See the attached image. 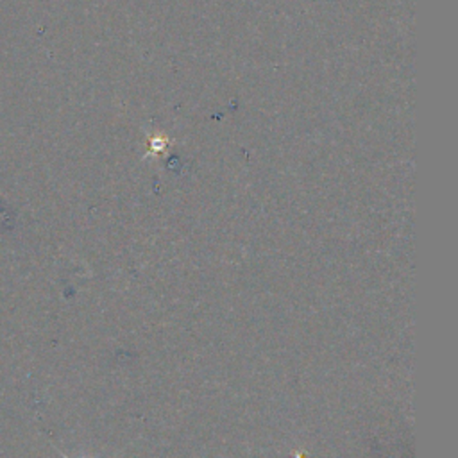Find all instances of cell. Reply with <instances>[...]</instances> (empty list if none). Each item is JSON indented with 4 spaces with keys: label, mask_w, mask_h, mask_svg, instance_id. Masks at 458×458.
<instances>
[{
    "label": "cell",
    "mask_w": 458,
    "mask_h": 458,
    "mask_svg": "<svg viewBox=\"0 0 458 458\" xmlns=\"http://www.w3.org/2000/svg\"><path fill=\"white\" fill-rule=\"evenodd\" d=\"M59 453H61V456H63V458H68V456H66L63 451H59Z\"/></svg>",
    "instance_id": "cell-1"
}]
</instances>
